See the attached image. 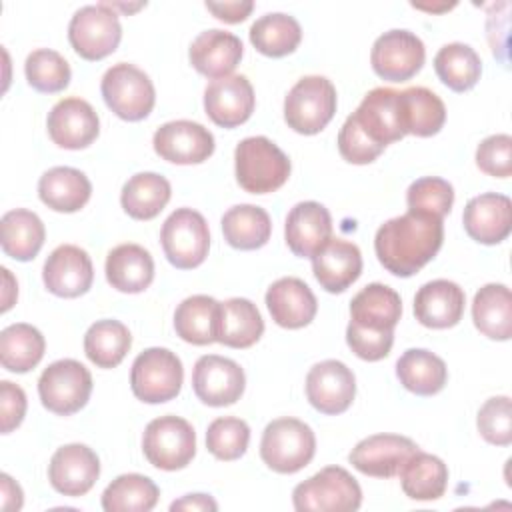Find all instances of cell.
<instances>
[{
  "instance_id": "6da1fadb",
  "label": "cell",
  "mask_w": 512,
  "mask_h": 512,
  "mask_svg": "<svg viewBox=\"0 0 512 512\" xmlns=\"http://www.w3.org/2000/svg\"><path fill=\"white\" fill-rule=\"evenodd\" d=\"M444 240L442 218L408 210L386 220L374 236L378 262L394 276L408 278L422 270L440 250Z\"/></svg>"
},
{
  "instance_id": "7a4b0ae2",
  "label": "cell",
  "mask_w": 512,
  "mask_h": 512,
  "mask_svg": "<svg viewBox=\"0 0 512 512\" xmlns=\"http://www.w3.org/2000/svg\"><path fill=\"white\" fill-rule=\"evenodd\" d=\"M236 180L250 194H268L282 188L290 176L288 156L266 136H250L234 150Z\"/></svg>"
},
{
  "instance_id": "3957f363",
  "label": "cell",
  "mask_w": 512,
  "mask_h": 512,
  "mask_svg": "<svg viewBox=\"0 0 512 512\" xmlns=\"http://www.w3.org/2000/svg\"><path fill=\"white\" fill-rule=\"evenodd\" d=\"M316 454L312 428L298 418L272 420L260 440L262 462L278 474H294L308 466Z\"/></svg>"
},
{
  "instance_id": "277c9868",
  "label": "cell",
  "mask_w": 512,
  "mask_h": 512,
  "mask_svg": "<svg viewBox=\"0 0 512 512\" xmlns=\"http://www.w3.org/2000/svg\"><path fill=\"white\" fill-rule=\"evenodd\" d=\"M298 512H354L362 504L356 478L342 466H326L292 492Z\"/></svg>"
},
{
  "instance_id": "5b68a950",
  "label": "cell",
  "mask_w": 512,
  "mask_h": 512,
  "mask_svg": "<svg viewBox=\"0 0 512 512\" xmlns=\"http://www.w3.org/2000/svg\"><path fill=\"white\" fill-rule=\"evenodd\" d=\"M336 112V88L326 76H304L284 100V120L298 134L312 136L326 128Z\"/></svg>"
},
{
  "instance_id": "8992f818",
  "label": "cell",
  "mask_w": 512,
  "mask_h": 512,
  "mask_svg": "<svg viewBox=\"0 0 512 512\" xmlns=\"http://www.w3.org/2000/svg\"><path fill=\"white\" fill-rule=\"evenodd\" d=\"M184 368L180 358L168 348H146L130 370L132 394L146 404H162L180 394Z\"/></svg>"
},
{
  "instance_id": "52a82bcc",
  "label": "cell",
  "mask_w": 512,
  "mask_h": 512,
  "mask_svg": "<svg viewBox=\"0 0 512 512\" xmlns=\"http://www.w3.org/2000/svg\"><path fill=\"white\" fill-rule=\"evenodd\" d=\"M100 92L106 106L128 122L144 120L156 102L154 84L148 74L128 62H118L104 72Z\"/></svg>"
},
{
  "instance_id": "ba28073f",
  "label": "cell",
  "mask_w": 512,
  "mask_h": 512,
  "mask_svg": "<svg viewBox=\"0 0 512 512\" xmlns=\"http://www.w3.org/2000/svg\"><path fill=\"white\" fill-rule=\"evenodd\" d=\"M142 452L146 460L160 470L186 468L196 454V432L192 424L180 416H160L148 422L142 436Z\"/></svg>"
},
{
  "instance_id": "9c48e42d",
  "label": "cell",
  "mask_w": 512,
  "mask_h": 512,
  "mask_svg": "<svg viewBox=\"0 0 512 512\" xmlns=\"http://www.w3.org/2000/svg\"><path fill=\"white\" fill-rule=\"evenodd\" d=\"M92 394L90 370L72 358L52 362L38 378L42 406L58 416H70L86 406Z\"/></svg>"
},
{
  "instance_id": "30bf717a",
  "label": "cell",
  "mask_w": 512,
  "mask_h": 512,
  "mask_svg": "<svg viewBox=\"0 0 512 512\" xmlns=\"http://www.w3.org/2000/svg\"><path fill=\"white\" fill-rule=\"evenodd\" d=\"M122 38V26L114 8L106 2L82 6L68 24V40L74 52L90 62L110 56Z\"/></svg>"
},
{
  "instance_id": "8fae6325",
  "label": "cell",
  "mask_w": 512,
  "mask_h": 512,
  "mask_svg": "<svg viewBox=\"0 0 512 512\" xmlns=\"http://www.w3.org/2000/svg\"><path fill=\"white\" fill-rule=\"evenodd\" d=\"M160 242L164 256L174 268L192 270L208 256L210 230L200 212L192 208H178L164 220Z\"/></svg>"
},
{
  "instance_id": "7c38bea8",
  "label": "cell",
  "mask_w": 512,
  "mask_h": 512,
  "mask_svg": "<svg viewBox=\"0 0 512 512\" xmlns=\"http://www.w3.org/2000/svg\"><path fill=\"white\" fill-rule=\"evenodd\" d=\"M426 60L424 42L410 30H388L376 38L370 64L388 82H404L420 72Z\"/></svg>"
},
{
  "instance_id": "4fadbf2b",
  "label": "cell",
  "mask_w": 512,
  "mask_h": 512,
  "mask_svg": "<svg viewBox=\"0 0 512 512\" xmlns=\"http://www.w3.org/2000/svg\"><path fill=\"white\" fill-rule=\"evenodd\" d=\"M350 116L364 136L380 148H386L406 136L400 110V90L384 86L370 90Z\"/></svg>"
},
{
  "instance_id": "5bb4252c",
  "label": "cell",
  "mask_w": 512,
  "mask_h": 512,
  "mask_svg": "<svg viewBox=\"0 0 512 512\" xmlns=\"http://www.w3.org/2000/svg\"><path fill=\"white\" fill-rule=\"evenodd\" d=\"M246 376L238 362L206 354L200 356L192 370V388L200 402L208 406H230L244 394Z\"/></svg>"
},
{
  "instance_id": "9a60e30c",
  "label": "cell",
  "mask_w": 512,
  "mask_h": 512,
  "mask_svg": "<svg viewBox=\"0 0 512 512\" xmlns=\"http://www.w3.org/2000/svg\"><path fill=\"white\" fill-rule=\"evenodd\" d=\"M356 396L354 372L340 360H322L314 364L306 376V398L328 416L342 414Z\"/></svg>"
},
{
  "instance_id": "2e32d148",
  "label": "cell",
  "mask_w": 512,
  "mask_h": 512,
  "mask_svg": "<svg viewBox=\"0 0 512 512\" xmlns=\"http://www.w3.org/2000/svg\"><path fill=\"white\" fill-rule=\"evenodd\" d=\"M46 128L56 146L66 150H82L98 138L100 118L90 102L70 96L52 106Z\"/></svg>"
},
{
  "instance_id": "e0dca14e",
  "label": "cell",
  "mask_w": 512,
  "mask_h": 512,
  "mask_svg": "<svg viewBox=\"0 0 512 512\" xmlns=\"http://www.w3.org/2000/svg\"><path fill=\"white\" fill-rule=\"evenodd\" d=\"M416 450V442L406 436L372 434L352 448L348 460L358 472L366 476L394 478Z\"/></svg>"
},
{
  "instance_id": "ac0fdd59",
  "label": "cell",
  "mask_w": 512,
  "mask_h": 512,
  "mask_svg": "<svg viewBox=\"0 0 512 512\" xmlns=\"http://www.w3.org/2000/svg\"><path fill=\"white\" fill-rule=\"evenodd\" d=\"M152 144L156 154L172 164H200L214 152L212 132L192 120L162 124L154 132Z\"/></svg>"
},
{
  "instance_id": "d6986e66",
  "label": "cell",
  "mask_w": 512,
  "mask_h": 512,
  "mask_svg": "<svg viewBox=\"0 0 512 512\" xmlns=\"http://www.w3.org/2000/svg\"><path fill=\"white\" fill-rule=\"evenodd\" d=\"M254 104V88L242 74L212 80L204 90V110L208 118L222 128L244 124L252 116Z\"/></svg>"
},
{
  "instance_id": "ffe728a7",
  "label": "cell",
  "mask_w": 512,
  "mask_h": 512,
  "mask_svg": "<svg viewBox=\"0 0 512 512\" xmlns=\"http://www.w3.org/2000/svg\"><path fill=\"white\" fill-rule=\"evenodd\" d=\"M42 280L48 292L60 298H78L86 294L94 280L92 260L86 250L74 244H62L50 252L44 262Z\"/></svg>"
},
{
  "instance_id": "44dd1931",
  "label": "cell",
  "mask_w": 512,
  "mask_h": 512,
  "mask_svg": "<svg viewBox=\"0 0 512 512\" xmlns=\"http://www.w3.org/2000/svg\"><path fill=\"white\" fill-rule=\"evenodd\" d=\"M100 476V460L86 444H66L58 448L48 464L52 488L64 496H84Z\"/></svg>"
},
{
  "instance_id": "7402d4cb",
  "label": "cell",
  "mask_w": 512,
  "mask_h": 512,
  "mask_svg": "<svg viewBox=\"0 0 512 512\" xmlns=\"http://www.w3.org/2000/svg\"><path fill=\"white\" fill-rule=\"evenodd\" d=\"M462 224L472 240L486 246L500 244L512 230V202L496 192L474 196L464 206Z\"/></svg>"
},
{
  "instance_id": "603a6c76",
  "label": "cell",
  "mask_w": 512,
  "mask_h": 512,
  "mask_svg": "<svg viewBox=\"0 0 512 512\" xmlns=\"http://www.w3.org/2000/svg\"><path fill=\"white\" fill-rule=\"evenodd\" d=\"M286 244L294 256L312 258L332 238V216L314 200L298 202L286 216Z\"/></svg>"
},
{
  "instance_id": "cb8c5ba5",
  "label": "cell",
  "mask_w": 512,
  "mask_h": 512,
  "mask_svg": "<svg viewBox=\"0 0 512 512\" xmlns=\"http://www.w3.org/2000/svg\"><path fill=\"white\" fill-rule=\"evenodd\" d=\"M266 306L272 320L288 330L308 326L316 312L318 302L310 286L294 276L278 278L266 292Z\"/></svg>"
},
{
  "instance_id": "d4e9b609",
  "label": "cell",
  "mask_w": 512,
  "mask_h": 512,
  "mask_svg": "<svg viewBox=\"0 0 512 512\" xmlns=\"http://www.w3.org/2000/svg\"><path fill=\"white\" fill-rule=\"evenodd\" d=\"M244 46L240 38L226 30H204L200 32L188 50L190 64L196 72L206 78H224L240 64Z\"/></svg>"
},
{
  "instance_id": "484cf974",
  "label": "cell",
  "mask_w": 512,
  "mask_h": 512,
  "mask_svg": "<svg viewBox=\"0 0 512 512\" xmlns=\"http://www.w3.org/2000/svg\"><path fill=\"white\" fill-rule=\"evenodd\" d=\"M466 296L452 280H432L420 286L414 296V316L426 328H452L462 320Z\"/></svg>"
},
{
  "instance_id": "4316f807",
  "label": "cell",
  "mask_w": 512,
  "mask_h": 512,
  "mask_svg": "<svg viewBox=\"0 0 512 512\" xmlns=\"http://www.w3.org/2000/svg\"><path fill=\"white\" fill-rule=\"evenodd\" d=\"M312 270L326 292H344L362 274L360 248L354 242L330 238L324 248L312 256Z\"/></svg>"
},
{
  "instance_id": "83f0119b",
  "label": "cell",
  "mask_w": 512,
  "mask_h": 512,
  "mask_svg": "<svg viewBox=\"0 0 512 512\" xmlns=\"http://www.w3.org/2000/svg\"><path fill=\"white\" fill-rule=\"evenodd\" d=\"M402 316L400 294L380 282L364 286L350 302V324L376 332H394Z\"/></svg>"
},
{
  "instance_id": "f1b7e54d",
  "label": "cell",
  "mask_w": 512,
  "mask_h": 512,
  "mask_svg": "<svg viewBox=\"0 0 512 512\" xmlns=\"http://www.w3.org/2000/svg\"><path fill=\"white\" fill-rule=\"evenodd\" d=\"M106 280L126 294L144 292L154 280V260L140 244H118L106 256Z\"/></svg>"
},
{
  "instance_id": "f546056e",
  "label": "cell",
  "mask_w": 512,
  "mask_h": 512,
  "mask_svg": "<svg viewBox=\"0 0 512 512\" xmlns=\"http://www.w3.org/2000/svg\"><path fill=\"white\" fill-rule=\"evenodd\" d=\"M90 194L88 176L70 166H54L38 180L40 200L56 212H78L90 200Z\"/></svg>"
},
{
  "instance_id": "4dcf8cb0",
  "label": "cell",
  "mask_w": 512,
  "mask_h": 512,
  "mask_svg": "<svg viewBox=\"0 0 512 512\" xmlns=\"http://www.w3.org/2000/svg\"><path fill=\"white\" fill-rule=\"evenodd\" d=\"M264 332V320L254 302L248 298H228L218 310L216 342L230 348H250Z\"/></svg>"
},
{
  "instance_id": "1f68e13d",
  "label": "cell",
  "mask_w": 512,
  "mask_h": 512,
  "mask_svg": "<svg viewBox=\"0 0 512 512\" xmlns=\"http://www.w3.org/2000/svg\"><path fill=\"white\" fill-rule=\"evenodd\" d=\"M46 238L40 216L26 208L10 210L0 220V244L6 256L18 262L36 258Z\"/></svg>"
},
{
  "instance_id": "d6a6232c",
  "label": "cell",
  "mask_w": 512,
  "mask_h": 512,
  "mask_svg": "<svg viewBox=\"0 0 512 512\" xmlns=\"http://www.w3.org/2000/svg\"><path fill=\"white\" fill-rule=\"evenodd\" d=\"M396 376L408 392L418 396H434L446 386L448 368L434 352L410 348L398 358Z\"/></svg>"
},
{
  "instance_id": "836d02e7",
  "label": "cell",
  "mask_w": 512,
  "mask_h": 512,
  "mask_svg": "<svg viewBox=\"0 0 512 512\" xmlns=\"http://www.w3.org/2000/svg\"><path fill=\"white\" fill-rule=\"evenodd\" d=\"M474 326L492 340H510L512 336V294L506 284H486L474 294Z\"/></svg>"
},
{
  "instance_id": "e575fe53",
  "label": "cell",
  "mask_w": 512,
  "mask_h": 512,
  "mask_svg": "<svg viewBox=\"0 0 512 512\" xmlns=\"http://www.w3.org/2000/svg\"><path fill=\"white\" fill-rule=\"evenodd\" d=\"M220 302L206 294H194L182 300L174 312L176 334L196 346H206L218 338Z\"/></svg>"
},
{
  "instance_id": "d590c367",
  "label": "cell",
  "mask_w": 512,
  "mask_h": 512,
  "mask_svg": "<svg viewBox=\"0 0 512 512\" xmlns=\"http://www.w3.org/2000/svg\"><path fill=\"white\" fill-rule=\"evenodd\" d=\"M400 484L412 500H438L448 486V466L442 458L416 450L400 470Z\"/></svg>"
},
{
  "instance_id": "8d00e7d4",
  "label": "cell",
  "mask_w": 512,
  "mask_h": 512,
  "mask_svg": "<svg viewBox=\"0 0 512 512\" xmlns=\"http://www.w3.org/2000/svg\"><path fill=\"white\" fill-rule=\"evenodd\" d=\"M170 182L156 172H138L128 178L120 192L124 212L134 220H152L168 204Z\"/></svg>"
},
{
  "instance_id": "74e56055",
  "label": "cell",
  "mask_w": 512,
  "mask_h": 512,
  "mask_svg": "<svg viewBox=\"0 0 512 512\" xmlns=\"http://www.w3.org/2000/svg\"><path fill=\"white\" fill-rule=\"evenodd\" d=\"M400 110L406 134L420 138L434 136L446 122V106L438 94L424 86L400 90Z\"/></svg>"
},
{
  "instance_id": "f35d334b",
  "label": "cell",
  "mask_w": 512,
  "mask_h": 512,
  "mask_svg": "<svg viewBox=\"0 0 512 512\" xmlns=\"http://www.w3.org/2000/svg\"><path fill=\"white\" fill-rule=\"evenodd\" d=\"M44 350L46 340L32 324L16 322L0 332V362L8 372H30L40 364Z\"/></svg>"
},
{
  "instance_id": "ab89813d",
  "label": "cell",
  "mask_w": 512,
  "mask_h": 512,
  "mask_svg": "<svg viewBox=\"0 0 512 512\" xmlns=\"http://www.w3.org/2000/svg\"><path fill=\"white\" fill-rule=\"evenodd\" d=\"M224 240L236 250L262 248L272 234V222L264 208L254 204H238L222 216Z\"/></svg>"
},
{
  "instance_id": "60d3db41",
  "label": "cell",
  "mask_w": 512,
  "mask_h": 512,
  "mask_svg": "<svg viewBox=\"0 0 512 512\" xmlns=\"http://www.w3.org/2000/svg\"><path fill=\"white\" fill-rule=\"evenodd\" d=\"M302 40V28L294 16L282 12H270L260 16L250 26L252 46L270 58H282L292 54Z\"/></svg>"
},
{
  "instance_id": "b9f144b4",
  "label": "cell",
  "mask_w": 512,
  "mask_h": 512,
  "mask_svg": "<svg viewBox=\"0 0 512 512\" xmlns=\"http://www.w3.org/2000/svg\"><path fill=\"white\" fill-rule=\"evenodd\" d=\"M434 70L444 86L454 92H466L480 80L482 60L472 46L450 42L436 52Z\"/></svg>"
},
{
  "instance_id": "7bdbcfd3",
  "label": "cell",
  "mask_w": 512,
  "mask_h": 512,
  "mask_svg": "<svg viewBox=\"0 0 512 512\" xmlns=\"http://www.w3.org/2000/svg\"><path fill=\"white\" fill-rule=\"evenodd\" d=\"M130 346V330L120 320H96L84 334V352L98 368H116Z\"/></svg>"
},
{
  "instance_id": "ee69618b",
  "label": "cell",
  "mask_w": 512,
  "mask_h": 512,
  "mask_svg": "<svg viewBox=\"0 0 512 512\" xmlns=\"http://www.w3.org/2000/svg\"><path fill=\"white\" fill-rule=\"evenodd\" d=\"M160 496L158 486L144 474H122L102 492L106 512H148Z\"/></svg>"
},
{
  "instance_id": "f6af8a7d",
  "label": "cell",
  "mask_w": 512,
  "mask_h": 512,
  "mask_svg": "<svg viewBox=\"0 0 512 512\" xmlns=\"http://www.w3.org/2000/svg\"><path fill=\"white\" fill-rule=\"evenodd\" d=\"M24 74L28 84L42 94H54L64 90L70 84L72 76L66 58L50 48H38L30 52L24 62Z\"/></svg>"
},
{
  "instance_id": "bcb514c9",
  "label": "cell",
  "mask_w": 512,
  "mask_h": 512,
  "mask_svg": "<svg viewBox=\"0 0 512 512\" xmlns=\"http://www.w3.org/2000/svg\"><path fill=\"white\" fill-rule=\"evenodd\" d=\"M250 442V426L236 416H222L206 430V448L218 460H238Z\"/></svg>"
},
{
  "instance_id": "7dc6e473",
  "label": "cell",
  "mask_w": 512,
  "mask_h": 512,
  "mask_svg": "<svg viewBox=\"0 0 512 512\" xmlns=\"http://www.w3.org/2000/svg\"><path fill=\"white\" fill-rule=\"evenodd\" d=\"M408 210L444 218L454 204V188L448 180L438 176H424L414 180L406 190Z\"/></svg>"
},
{
  "instance_id": "c3c4849f",
  "label": "cell",
  "mask_w": 512,
  "mask_h": 512,
  "mask_svg": "<svg viewBox=\"0 0 512 512\" xmlns=\"http://www.w3.org/2000/svg\"><path fill=\"white\" fill-rule=\"evenodd\" d=\"M480 436L494 446H508L512 442V402L508 396L488 398L476 416Z\"/></svg>"
},
{
  "instance_id": "681fc988",
  "label": "cell",
  "mask_w": 512,
  "mask_h": 512,
  "mask_svg": "<svg viewBox=\"0 0 512 512\" xmlns=\"http://www.w3.org/2000/svg\"><path fill=\"white\" fill-rule=\"evenodd\" d=\"M476 166L494 178H508L512 174V136L492 134L476 148Z\"/></svg>"
},
{
  "instance_id": "f907efd6",
  "label": "cell",
  "mask_w": 512,
  "mask_h": 512,
  "mask_svg": "<svg viewBox=\"0 0 512 512\" xmlns=\"http://www.w3.org/2000/svg\"><path fill=\"white\" fill-rule=\"evenodd\" d=\"M338 152L350 164H370L384 152V148L372 144L354 118L348 116L338 132Z\"/></svg>"
},
{
  "instance_id": "816d5d0a",
  "label": "cell",
  "mask_w": 512,
  "mask_h": 512,
  "mask_svg": "<svg viewBox=\"0 0 512 512\" xmlns=\"http://www.w3.org/2000/svg\"><path fill=\"white\" fill-rule=\"evenodd\" d=\"M346 344L358 358L366 362H378L390 354L394 344V332L366 330L348 322Z\"/></svg>"
},
{
  "instance_id": "f5cc1de1",
  "label": "cell",
  "mask_w": 512,
  "mask_h": 512,
  "mask_svg": "<svg viewBox=\"0 0 512 512\" xmlns=\"http://www.w3.org/2000/svg\"><path fill=\"white\" fill-rule=\"evenodd\" d=\"M26 394L24 390L8 380L0 382V430L2 434L18 428L26 416Z\"/></svg>"
},
{
  "instance_id": "db71d44e",
  "label": "cell",
  "mask_w": 512,
  "mask_h": 512,
  "mask_svg": "<svg viewBox=\"0 0 512 512\" xmlns=\"http://www.w3.org/2000/svg\"><path fill=\"white\" fill-rule=\"evenodd\" d=\"M206 8L222 22L238 24L250 16L254 10V2L250 0H236V2H206Z\"/></svg>"
},
{
  "instance_id": "11a10c76",
  "label": "cell",
  "mask_w": 512,
  "mask_h": 512,
  "mask_svg": "<svg viewBox=\"0 0 512 512\" xmlns=\"http://www.w3.org/2000/svg\"><path fill=\"white\" fill-rule=\"evenodd\" d=\"M170 510L172 512H176V510H188V512L190 510L192 512H206V510H210V512H214V510H218V504L208 494H186L180 500H174L170 504Z\"/></svg>"
},
{
  "instance_id": "9f6ffc18",
  "label": "cell",
  "mask_w": 512,
  "mask_h": 512,
  "mask_svg": "<svg viewBox=\"0 0 512 512\" xmlns=\"http://www.w3.org/2000/svg\"><path fill=\"white\" fill-rule=\"evenodd\" d=\"M0 482H2V490H0V494H2V510H20L22 502H24L22 488L8 474H2Z\"/></svg>"
}]
</instances>
